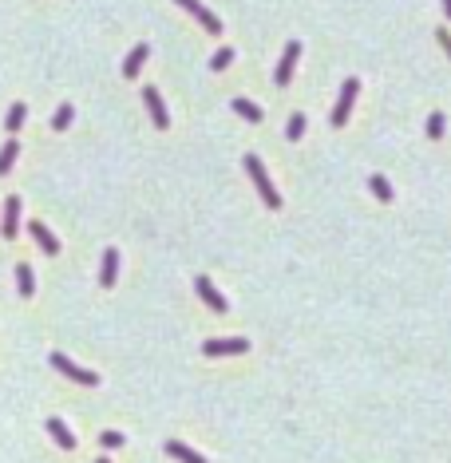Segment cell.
Segmentation results:
<instances>
[{
	"label": "cell",
	"mask_w": 451,
	"mask_h": 463,
	"mask_svg": "<svg viewBox=\"0 0 451 463\" xmlns=\"http://www.w3.org/2000/svg\"><path fill=\"white\" fill-rule=\"evenodd\" d=\"M245 171H250V179H254L261 202H266L269 210H281V195H277V186H273V179H269L266 162L257 159V155H245Z\"/></svg>",
	"instance_id": "obj_1"
},
{
	"label": "cell",
	"mask_w": 451,
	"mask_h": 463,
	"mask_svg": "<svg viewBox=\"0 0 451 463\" xmlns=\"http://www.w3.org/2000/svg\"><path fill=\"white\" fill-rule=\"evenodd\" d=\"M48 360H52V368H60L68 380H79V384H87V388H95V384H99V372H91V368H79L75 360H68L63 353H52Z\"/></svg>",
	"instance_id": "obj_2"
},
{
	"label": "cell",
	"mask_w": 451,
	"mask_h": 463,
	"mask_svg": "<svg viewBox=\"0 0 451 463\" xmlns=\"http://www.w3.org/2000/svg\"><path fill=\"white\" fill-rule=\"evenodd\" d=\"M356 91H360V79H344L341 99H337V107H332V115H329L332 127H344V123H349V111H353V103H356Z\"/></svg>",
	"instance_id": "obj_3"
},
{
	"label": "cell",
	"mask_w": 451,
	"mask_h": 463,
	"mask_svg": "<svg viewBox=\"0 0 451 463\" xmlns=\"http://www.w3.org/2000/svg\"><path fill=\"white\" fill-rule=\"evenodd\" d=\"M250 349V341L245 337H218V341H206L202 344V353L206 356H238Z\"/></svg>",
	"instance_id": "obj_4"
},
{
	"label": "cell",
	"mask_w": 451,
	"mask_h": 463,
	"mask_svg": "<svg viewBox=\"0 0 451 463\" xmlns=\"http://www.w3.org/2000/svg\"><path fill=\"white\" fill-rule=\"evenodd\" d=\"M174 4H178V8H186V13L194 16L198 24L206 28L210 36H222V20L214 13H206V8H202V4H198V0H174Z\"/></svg>",
	"instance_id": "obj_5"
},
{
	"label": "cell",
	"mask_w": 451,
	"mask_h": 463,
	"mask_svg": "<svg viewBox=\"0 0 451 463\" xmlns=\"http://www.w3.org/2000/svg\"><path fill=\"white\" fill-rule=\"evenodd\" d=\"M194 289L202 293V301H206L210 309H214V313H226V309H230V305H226V297L218 293V285H214V281H210L206 273H198V278H194Z\"/></svg>",
	"instance_id": "obj_6"
},
{
	"label": "cell",
	"mask_w": 451,
	"mask_h": 463,
	"mask_svg": "<svg viewBox=\"0 0 451 463\" xmlns=\"http://www.w3.org/2000/svg\"><path fill=\"white\" fill-rule=\"evenodd\" d=\"M297 60H301V44H297V40H289V44H285V56H281V63H277V75H273V79H277V87H285L293 79Z\"/></svg>",
	"instance_id": "obj_7"
},
{
	"label": "cell",
	"mask_w": 451,
	"mask_h": 463,
	"mask_svg": "<svg viewBox=\"0 0 451 463\" xmlns=\"http://www.w3.org/2000/svg\"><path fill=\"white\" fill-rule=\"evenodd\" d=\"M143 103H146V111H151L155 127H171V111H167V103H162V96L155 87H143Z\"/></svg>",
	"instance_id": "obj_8"
},
{
	"label": "cell",
	"mask_w": 451,
	"mask_h": 463,
	"mask_svg": "<svg viewBox=\"0 0 451 463\" xmlns=\"http://www.w3.org/2000/svg\"><path fill=\"white\" fill-rule=\"evenodd\" d=\"M16 230H20V198H4V226H0V234L13 242L16 238Z\"/></svg>",
	"instance_id": "obj_9"
},
{
	"label": "cell",
	"mask_w": 451,
	"mask_h": 463,
	"mask_svg": "<svg viewBox=\"0 0 451 463\" xmlns=\"http://www.w3.org/2000/svg\"><path fill=\"white\" fill-rule=\"evenodd\" d=\"M119 281V250H103V269H99V285L111 289Z\"/></svg>",
	"instance_id": "obj_10"
},
{
	"label": "cell",
	"mask_w": 451,
	"mask_h": 463,
	"mask_svg": "<svg viewBox=\"0 0 451 463\" xmlns=\"http://www.w3.org/2000/svg\"><path fill=\"white\" fill-rule=\"evenodd\" d=\"M146 56H151V48H146V44H135V48H131V56L123 60V75H127V79H135V75L143 72Z\"/></svg>",
	"instance_id": "obj_11"
},
{
	"label": "cell",
	"mask_w": 451,
	"mask_h": 463,
	"mask_svg": "<svg viewBox=\"0 0 451 463\" xmlns=\"http://www.w3.org/2000/svg\"><path fill=\"white\" fill-rule=\"evenodd\" d=\"M28 230H32V238L40 242V250H44V254H60V242H56V234H52L44 222H32Z\"/></svg>",
	"instance_id": "obj_12"
},
{
	"label": "cell",
	"mask_w": 451,
	"mask_h": 463,
	"mask_svg": "<svg viewBox=\"0 0 451 463\" xmlns=\"http://www.w3.org/2000/svg\"><path fill=\"white\" fill-rule=\"evenodd\" d=\"M48 432H52V439H56V443H60L63 451H72V448H75V436L68 432V424H63L60 416H52V420H48Z\"/></svg>",
	"instance_id": "obj_13"
},
{
	"label": "cell",
	"mask_w": 451,
	"mask_h": 463,
	"mask_svg": "<svg viewBox=\"0 0 451 463\" xmlns=\"http://www.w3.org/2000/svg\"><path fill=\"white\" fill-rule=\"evenodd\" d=\"M167 455H174L178 463H206L194 448H186V443H178V439H167Z\"/></svg>",
	"instance_id": "obj_14"
},
{
	"label": "cell",
	"mask_w": 451,
	"mask_h": 463,
	"mask_svg": "<svg viewBox=\"0 0 451 463\" xmlns=\"http://www.w3.org/2000/svg\"><path fill=\"white\" fill-rule=\"evenodd\" d=\"M16 285H20V297H32V293H36V278H32V266H16Z\"/></svg>",
	"instance_id": "obj_15"
},
{
	"label": "cell",
	"mask_w": 451,
	"mask_h": 463,
	"mask_svg": "<svg viewBox=\"0 0 451 463\" xmlns=\"http://www.w3.org/2000/svg\"><path fill=\"white\" fill-rule=\"evenodd\" d=\"M16 155H20V143H16V139H13V143H4V146H0V174H8V171H13Z\"/></svg>",
	"instance_id": "obj_16"
},
{
	"label": "cell",
	"mask_w": 451,
	"mask_h": 463,
	"mask_svg": "<svg viewBox=\"0 0 451 463\" xmlns=\"http://www.w3.org/2000/svg\"><path fill=\"white\" fill-rule=\"evenodd\" d=\"M234 111H238L242 119H250V123H257V119H261V107H257L254 99H234Z\"/></svg>",
	"instance_id": "obj_17"
},
{
	"label": "cell",
	"mask_w": 451,
	"mask_h": 463,
	"mask_svg": "<svg viewBox=\"0 0 451 463\" xmlns=\"http://www.w3.org/2000/svg\"><path fill=\"white\" fill-rule=\"evenodd\" d=\"M368 186H372V195H376L380 202H392V183L384 179V174H372V179H368Z\"/></svg>",
	"instance_id": "obj_18"
},
{
	"label": "cell",
	"mask_w": 451,
	"mask_h": 463,
	"mask_svg": "<svg viewBox=\"0 0 451 463\" xmlns=\"http://www.w3.org/2000/svg\"><path fill=\"white\" fill-rule=\"evenodd\" d=\"M72 119H75L72 103H60V107H56V115H52V127H56V131H63V127H72Z\"/></svg>",
	"instance_id": "obj_19"
},
{
	"label": "cell",
	"mask_w": 451,
	"mask_h": 463,
	"mask_svg": "<svg viewBox=\"0 0 451 463\" xmlns=\"http://www.w3.org/2000/svg\"><path fill=\"white\" fill-rule=\"evenodd\" d=\"M24 115H28V107H24V103H13V107H8V115H4L8 131H20V127H24Z\"/></svg>",
	"instance_id": "obj_20"
},
{
	"label": "cell",
	"mask_w": 451,
	"mask_h": 463,
	"mask_svg": "<svg viewBox=\"0 0 451 463\" xmlns=\"http://www.w3.org/2000/svg\"><path fill=\"white\" fill-rule=\"evenodd\" d=\"M443 127H448L443 111H431V115H427V139H443Z\"/></svg>",
	"instance_id": "obj_21"
},
{
	"label": "cell",
	"mask_w": 451,
	"mask_h": 463,
	"mask_svg": "<svg viewBox=\"0 0 451 463\" xmlns=\"http://www.w3.org/2000/svg\"><path fill=\"white\" fill-rule=\"evenodd\" d=\"M230 60H234V48H218L214 52V60H210V68H214V72H226Z\"/></svg>",
	"instance_id": "obj_22"
},
{
	"label": "cell",
	"mask_w": 451,
	"mask_h": 463,
	"mask_svg": "<svg viewBox=\"0 0 451 463\" xmlns=\"http://www.w3.org/2000/svg\"><path fill=\"white\" fill-rule=\"evenodd\" d=\"M285 135H289V139H301V135H305V115H289V127H285Z\"/></svg>",
	"instance_id": "obj_23"
},
{
	"label": "cell",
	"mask_w": 451,
	"mask_h": 463,
	"mask_svg": "<svg viewBox=\"0 0 451 463\" xmlns=\"http://www.w3.org/2000/svg\"><path fill=\"white\" fill-rule=\"evenodd\" d=\"M99 443H103V448H123V432H103Z\"/></svg>",
	"instance_id": "obj_24"
},
{
	"label": "cell",
	"mask_w": 451,
	"mask_h": 463,
	"mask_svg": "<svg viewBox=\"0 0 451 463\" xmlns=\"http://www.w3.org/2000/svg\"><path fill=\"white\" fill-rule=\"evenodd\" d=\"M436 40H439V48L448 52V60H451V36H448V28H439V32H436Z\"/></svg>",
	"instance_id": "obj_25"
},
{
	"label": "cell",
	"mask_w": 451,
	"mask_h": 463,
	"mask_svg": "<svg viewBox=\"0 0 451 463\" xmlns=\"http://www.w3.org/2000/svg\"><path fill=\"white\" fill-rule=\"evenodd\" d=\"M443 16H448V20H451V0H443Z\"/></svg>",
	"instance_id": "obj_26"
},
{
	"label": "cell",
	"mask_w": 451,
	"mask_h": 463,
	"mask_svg": "<svg viewBox=\"0 0 451 463\" xmlns=\"http://www.w3.org/2000/svg\"><path fill=\"white\" fill-rule=\"evenodd\" d=\"M95 463H111V460H95Z\"/></svg>",
	"instance_id": "obj_27"
}]
</instances>
